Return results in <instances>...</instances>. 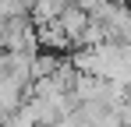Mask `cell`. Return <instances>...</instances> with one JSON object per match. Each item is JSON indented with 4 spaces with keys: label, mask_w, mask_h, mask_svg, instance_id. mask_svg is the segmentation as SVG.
Returning <instances> with one entry per match:
<instances>
[{
    "label": "cell",
    "mask_w": 131,
    "mask_h": 127,
    "mask_svg": "<svg viewBox=\"0 0 131 127\" xmlns=\"http://www.w3.org/2000/svg\"><path fill=\"white\" fill-rule=\"evenodd\" d=\"M36 39H39V49H43V53H64V49H71V46H74V42H71V35L60 28V21L36 25Z\"/></svg>",
    "instance_id": "cell-1"
},
{
    "label": "cell",
    "mask_w": 131,
    "mask_h": 127,
    "mask_svg": "<svg viewBox=\"0 0 131 127\" xmlns=\"http://www.w3.org/2000/svg\"><path fill=\"white\" fill-rule=\"evenodd\" d=\"M57 21H60V28L71 35V42L78 46V39H82V32H85V25H89V11H82L78 4H67Z\"/></svg>",
    "instance_id": "cell-2"
},
{
    "label": "cell",
    "mask_w": 131,
    "mask_h": 127,
    "mask_svg": "<svg viewBox=\"0 0 131 127\" xmlns=\"http://www.w3.org/2000/svg\"><path fill=\"white\" fill-rule=\"evenodd\" d=\"M32 7H28V0H0V18L11 21V18H25Z\"/></svg>",
    "instance_id": "cell-3"
},
{
    "label": "cell",
    "mask_w": 131,
    "mask_h": 127,
    "mask_svg": "<svg viewBox=\"0 0 131 127\" xmlns=\"http://www.w3.org/2000/svg\"><path fill=\"white\" fill-rule=\"evenodd\" d=\"M53 127H89L85 120H82V117H78V109H74V113H71V117H64V120H57V124Z\"/></svg>",
    "instance_id": "cell-4"
},
{
    "label": "cell",
    "mask_w": 131,
    "mask_h": 127,
    "mask_svg": "<svg viewBox=\"0 0 131 127\" xmlns=\"http://www.w3.org/2000/svg\"><path fill=\"white\" fill-rule=\"evenodd\" d=\"M74 4H78V7H82V11H89V14H92V11H96V7H99V4H103V0H74Z\"/></svg>",
    "instance_id": "cell-5"
},
{
    "label": "cell",
    "mask_w": 131,
    "mask_h": 127,
    "mask_svg": "<svg viewBox=\"0 0 131 127\" xmlns=\"http://www.w3.org/2000/svg\"><path fill=\"white\" fill-rule=\"evenodd\" d=\"M32 4H39V0H28V7H32Z\"/></svg>",
    "instance_id": "cell-6"
}]
</instances>
